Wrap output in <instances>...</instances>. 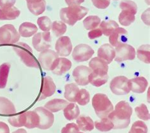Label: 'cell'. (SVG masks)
I'll return each instance as SVG.
<instances>
[{"label":"cell","instance_id":"obj_1","mask_svg":"<svg viewBox=\"0 0 150 133\" xmlns=\"http://www.w3.org/2000/svg\"><path fill=\"white\" fill-rule=\"evenodd\" d=\"M132 114V108L125 101H120L108 117L113 124L114 129H122L129 126Z\"/></svg>","mask_w":150,"mask_h":133},{"label":"cell","instance_id":"obj_2","mask_svg":"<svg viewBox=\"0 0 150 133\" xmlns=\"http://www.w3.org/2000/svg\"><path fill=\"white\" fill-rule=\"evenodd\" d=\"M88 11L86 7L80 5L70 6L61 9L60 17L63 22L73 26L77 21L83 18L88 14Z\"/></svg>","mask_w":150,"mask_h":133},{"label":"cell","instance_id":"obj_3","mask_svg":"<svg viewBox=\"0 0 150 133\" xmlns=\"http://www.w3.org/2000/svg\"><path fill=\"white\" fill-rule=\"evenodd\" d=\"M92 105L96 114L100 119L108 117L114 109L113 105L108 96L102 93H97L93 96Z\"/></svg>","mask_w":150,"mask_h":133},{"label":"cell","instance_id":"obj_4","mask_svg":"<svg viewBox=\"0 0 150 133\" xmlns=\"http://www.w3.org/2000/svg\"><path fill=\"white\" fill-rule=\"evenodd\" d=\"M12 47L26 66L36 69L39 67L38 62L33 54V50L25 42H21L13 45Z\"/></svg>","mask_w":150,"mask_h":133},{"label":"cell","instance_id":"obj_5","mask_svg":"<svg viewBox=\"0 0 150 133\" xmlns=\"http://www.w3.org/2000/svg\"><path fill=\"white\" fill-rule=\"evenodd\" d=\"M19 33L11 24H6L0 27V45L15 44L20 40Z\"/></svg>","mask_w":150,"mask_h":133},{"label":"cell","instance_id":"obj_6","mask_svg":"<svg viewBox=\"0 0 150 133\" xmlns=\"http://www.w3.org/2000/svg\"><path fill=\"white\" fill-rule=\"evenodd\" d=\"M115 60L122 62L125 60H133L136 57V50L133 46L127 44H121L115 47Z\"/></svg>","mask_w":150,"mask_h":133},{"label":"cell","instance_id":"obj_7","mask_svg":"<svg viewBox=\"0 0 150 133\" xmlns=\"http://www.w3.org/2000/svg\"><path fill=\"white\" fill-rule=\"evenodd\" d=\"M129 79L125 76H117L110 82L112 92L116 95H125L131 91L128 85Z\"/></svg>","mask_w":150,"mask_h":133},{"label":"cell","instance_id":"obj_8","mask_svg":"<svg viewBox=\"0 0 150 133\" xmlns=\"http://www.w3.org/2000/svg\"><path fill=\"white\" fill-rule=\"evenodd\" d=\"M94 51L90 46L86 44H80L75 47L72 53V57L77 62H86L93 57Z\"/></svg>","mask_w":150,"mask_h":133},{"label":"cell","instance_id":"obj_9","mask_svg":"<svg viewBox=\"0 0 150 133\" xmlns=\"http://www.w3.org/2000/svg\"><path fill=\"white\" fill-rule=\"evenodd\" d=\"M51 37L50 32H43L35 34L33 38V45L38 52L50 48L51 47Z\"/></svg>","mask_w":150,"mask_h":133},{"label":"cell","instance_id":"obj_10","mask_svg":"<svg viewBox=\"0 0 150 133\" xmlns=\"http://www.w3.org/2000/svg\"><path fill=\"white\" fill-rule=\"evenodd\" d=\"M39 117V124L38 128L40 129H48L53 126L54 115L44 107H38L34 110Z\"/></svg>","mask_w":150,"mask_h":133},{"label":"cell","instance_id":"obj_11","mask_svg":"<svg viewBox=\"0 0 150 133\" xmlns=\"http://www.w3.org/2000/svg\"><path fill=\"white\" fill-rule=\"evenodd\" d=\"M58 58V54L53 50H45L41 52L38 57V61L41 67L45 70H51L52 66Z\"/></svg>","mask_w":150,"mask_h":133},{"label":"cell","instance_id":"obj_12","mask_svg":"<svg viewBox=\"0 0 150 133\" xmlns=\"http://www.w3.org/2000/svg\"><path fill=\"white\" fill-rule=\"evenodd\" d=\"M92 70L89 67L80 65L74 70L72 75L75 81L78 85L86 86L89 83V76Z\"/></svg>","mask_w":150,"mask_h":133},{"label":"cell","instance_id":"obj_13","mask_svg":"<svg viewBox=\"0 0 150 133\" xmlns=\"http://www.w3.org/2000/svg\"><path fill=\"white\" fill-rule=\"evenodd\" d=\"M55 91L56 85L54 83L52 78L50 76L44 77L42 79L40 95L38 97V100H45L46 98L53 96Z\"/></svg>","mask_w":150,"mask_h":133},{"label":"cell","instance_id":"obj_14","mask_svg":"<svg viewBox=\"0 0 150 133\" xmlns=\"http://www.w3.org/2000/svg\"><path fill=\"white\" fill-rule=\"evenodd\" d=\"M55 50L58 55L68 57L72 50V44L68 36H61L55 45Z\"/></svg>","mask_w":150,"mask_h":133},{"label":"cell","instance_id":"obj_15","mask_svg":"<svg viewBox=\"0 0 150 133\" xmlns=\"http://www.w3.org/2000/svg\"><path fill=\"white\" fill-rule=\"evenodd\" d=\"M128 33L125 29L118 27L110 34L109 42L112 46L117 47L121 44L125 43L127 41Z\"/></svg>","mask_w":150,"mask_h":133},{"label":"cell","instance_id":"obj_16","mask_svg":"<svg viewBox=\"0 0 150 133\" xmlns=\"http://www.w3.org/2000/svg\"><path fill=\"white\" fill-rule=\"evenodd\" d=\"M72 67V62L65 58H58L55 60L51 69V71L58 76L65 74Z\"/></svg>","mask_w":150,"mask_h":133},{"label":"cell","instance_id":"obj_17","mask_svg":"<svg viewBox=\"0 0 150 133\" xmlns=\"http://www.w3.org/2000/svg\"><path fill=\"white\" fill-rule=\"evenodd\" d=\"M98 57L110 64L115 57V50L111 45L104 44L98 49Z\"/></svg>","mask_w":150,"mask_h":133},{"label":"cell","instance_id":"obj_18","mask_svg":"<svg viewBox=\"0 0 150 133\" xmlns=\"http://www.w3.org/2000/svg\"><path fill=\"white\" fill-rule=\"evenodd\" d=\"M129 88L131 91L136 93H143L146 89L148 83L144 77H138L129 79Z\"/></svg>","mask_w":150,"mask_h":133},{"label":"cell","instance_id":"obj_19","mask_svg":"<svg viewBox=\"0 0 150 133\" xmlns=\"http://www.w3.org/2000/svg\"><path fill=\"white\" fill-rule=\"evenodd\" d=\"M89 66L93 72L101 74H108V64L100 58L94 57L92 58L89 62Z\"/></svg>","mask_w":150,"mask_h":133},{"label":"cell","instance_id":"obj_20","mask_svg":"<svg viewBox=\"0 0 150 133\" xmlns=\"http://www.w3.org/2000/svg\"><path fill=\"white\" fill-rule=\"evenodd\" d=\"M21 14L17 8H0V21H11L16 19Z\"/></svg>","mask_w":150,"mask_h":133},{"label":"cell","instance_id":"obj_21","mask_svg":"<svg viewBox=\"0 0 150 133\" xmlns=\"http://www.w3.org/2000/svg\"><path fill=\"white\" fill-rule=\"evenodd\" d=\"M16 113V109L10 100L5 97H0V115H10Z\"/></svg>","mask_w":150,"mask_h":133},{"label":"cell","instance_id":"obj_22","mask_svg":"<svg viewBox=\"0 0 150 133\" xmlns=\"http://www.w3.org/2000/svg\"><path fill=\"white\" fill-rule=\"evenodd\" d=\"M38 27L35 24L30 22H23L19 27L20 36L23 37H29L35 35L38 32Z\"/></svg>","mask_w":150,"mask_h":133},{"label":"cell","instance_id":"obj_23","mask_svg":"<svg viewBox=\"0 0 150 133\" xmlns=\"http://www.w3.org/2000/svg\"><path fill=\"white\" fill-rule=\"evenodd\" d=\"M68 104V101L65 100L53 99L48 101L45 104V108L51 112H57L58 111L64 110Z\"/></svg>","mask_w":150,"mask_h":133},{"label":"cell","instance_id":"obj_24","mask_svg":"<svg viewBox=\"0 0 150 133\" xmlns=\"http://www.w3.org/2000/svg\"><path fill=\"white\" fill-rule=\"evenodd\" d=\"M79 91L77 85L75 83L67 84L65 86V98L70 102H76V98L77 94Z\"/></svg>","mask_w":150,"mask_h":133},{"label":"cell","instance_id":"obj_25","mask_svg":"<svg viewBox=\"0 0 150 133\" xmlns=\"http://www.w3.org/2000/svg\"><path fill=\"white\" fill-rule=\"evenodd\" d=\"M108 79V74H101L93 72L89 76V82L94 86L100 87L107 83Z\"/></svg>","mask_w":150,"mask_h":133},{"label":"cell","instance_id":"obj_26","mask_svg":"<svg viewBox=\"0 0 150 133\" xmlns=\"http://www.w3.org/2000/svg\"><path fill=\"white\" fill-rule=\"evenodd\" d=\"M77 124L79 129L83 131H91L94 127L93 120L88 116H80L77 117Z\"/></svg>","mask_w":150,"mask_h":133},{"label":"cell","instance_id":"obj_27","mask_svg":"<svg viewBox=\"0 0 150 133\" xmlns=\"http://www.w3.org/2000/svg\"><path fill=\"white\" fill-rule=\"evenodd\" d=\"M64 113L67 120H72L77 119L79 115L80 110L76 103H69L64 109Z\"/></svg>","mask_w":150,"mask_h":133},{"label":"cell","instance_id":"obj_28","mask_svg":"<svg viewBox=\"0 0 150 133\" xmlns=\"http://www.w3.org/2000/svg\"><path fill=\"white\" fill-rule=\"evenodd\" d=\"M11 65L4 63L0 65V89H4L6 86Z\"/></svg>","mask_w":150,"mask_h":133},{"label":"cell","instance_id":"obj_29","mask_svg":"<svg viewBox=\"0 0 150 133\" xmlns=\"http://www.w3.org/2000/svg\"><path fill=\"white\" fill-rule=\"evenodd\" d=\"M27 115V121L25 127L28 129L38 127L39 124V117L35 111L25 112Z\"/></svg>","mask_w":150,"mask_h":133},{"label":"cell","instance_id":"obj_30","mask_svg":"<svg viewBox=\"0 0 150 133\" xmlns=\"http://www.w3.org/2000/svg\"><path fill=\"white\" fill-rule=\"evenodd\" d=\"M46 3L45 0H41V1L33 3H27V7L29 11L33 15L38 16L42 14L46 10Z\"/></svg>","mask_w":150,"mask_h":133},{"label":"cell","instance_id":"obj_31","mask_svg":"<svg viewBox=\"0 0 150 133\" xmlns=\"http://www.w3.org/2000/svg\"><path fill=\"white\" fill-rule=\"evenodd\" d=\"M100 29L102 33L106 36H110L114 30L118 28V24L114 21H110L108 22L103 21L100 23Z\"/></svg>","mask_w":150,"mask_h":133},{"label":"cell","instance_id":"obj_32","mask_svg":"<svg viewBox=\"0 0 150 133\" xmlns=\"http://www.w3.org/2000/svg\"><path fill=\"white\" fill-rule=\"evenodd\" d=\"M137 57L140 60L149 64L150 63V46L144 45L141 46L137 51Z\"/></svg>","mask_w":150,"mask_h":133},{"label":"cell","instance_id":"obj_33","mask_svg":"<svg viewBox=\"0 0 150 133\" xmlns=\"http://www.w3.org/2000/svg\"><path fill=\"white\" fill-rule=\"evenodd\" d=\"M27 121L26 113L23 112L20 114L9 117L8 122L11 126L15 127H21L25 126Z\"/></svg>","mask_w":150,"mask_h":133},{"label":"cell","instance_id":"obj_34","mask_svg":"<svg viewBox=\"0 0 150 133\" xmlns=\"http://www.w3.org/2000/svg\"><path fill=\"white\" fill-rule=\"evenodd\" d=\"M94 125L97 129L101 132L109 131L113 129L114 127L113 124L108 117L101 119V120L100 121H96Z\"/></svg>","mask_w":150,"mask_h":133},{"label":"cell","instance_id":"obj_35","mask_svg":"<svg viewBox=\"0 0 150 133\" xmlns=\"http://www.w3.org/2000/svg\"><path fill=\"white\" fill-rule=\"evenodd\" d=\"M135 19V15L125 10H122L118 17V21H119L120 24L126 27L132 24Z\"/></svg>","mask_w":150,"mask_h":133},{"label":"cell","instance_id":"obj_36","mask_svg":"<svg viewBox=\"0 0 150 133\" xmlns=\"http://www.w3.org/2000/svg\"><path fill=\"white\" fill-rule=\"evenodd\" d=\"M100 23L101 19L98 16H94V15L86 17L83 21L84 26L87 30H93L96 29L100 24Z\"/></svg>","mask_w":150,"mask_h":133},{"label":"cell","instance_id":"obj_37","mask_svg":"<svg viewBox=\"0 0 150 133\" xmlns=\"http://www.w3.org/2000/svg\"><path fill=\"white\" fill-rule=\"evenodd\" d=\"M53 33L57 37H61L67 31V25L62 21H54L51 25Z\"/></svg>","mask_w":150,"mask_h":133},{"label":"cell","instance_id":"obj_38","mask_svg":"<svg viewBox=\"0 0 150 133\" xmlns=\"http://www.w3.org/2000/svg\"><path fill=\"white\" fill-rule=\"evenodd\" d=\"M90 101V95L85 89H79L76 98V102L82 106L89 103Z\"/></svg>","mask_w":150,"mask_h":133},{"label":"cell","instance_id":"obj_39","mask_svg":"<svg viewBox=\"0 0 150 133\" xmlns=\"http://www.w3.org/2000/svg\"><path fill=\"white\" fill-rule=\"evenodd\" d=\"M120 8L122 10L127 11L134 15H136L137 11V6L136 4L130 0H124L120 3Z\"/></svg>","mask_w":150,"mask_h":133},{"label":"cell","instance_id":"obj_40","mask_svg":"<svg viewBox=\"0 0 150 133\" xmlns=\"http://www.w3.org/2000/svg\"><path fill=\"white\" fill-rule=\"evenodd\" d=\"M129 133H148V127L141 120H137L134 122Z\"/></svg>","mask_w":150,"mask_h":133},{"label":"cell","instance_id":"obj_41","mask_svg":"<svg viewBox=\"0 0 150 133\" xmlns=\"http://www.w3.org/2000/svg\"><path fill=\"white\" fill-rule=\"evenodd\" d=\"M135 112L137 117L143 120H148L150 118L149 113L146 105L142 103L139 106L135 108Z\"/></svg>","mask_w":150,"mask_h":133},{"label":"cell","instance_id":"obj_42","mask_svg":"<svg viewBox=\"0 0 150 133\" xmlns=\"http://www.w3.org/2000/svg\"><path fill=\"white\" fill-rule=\"evenodd\" d=\"M38 24L41 30L44 32H49L52 25L50 19L48 17H41L38 19Z\"/></svg>","mask_w":150,"mask_h":133},{"label":"cell","instance_id":"obj_43","mask_svg":"<svg viewBox=\"0 0 150 133\" xmlns=\"http://www.w3.org/2000/svg\"><path fill=\"white\" fill-rule=\"evenodd\" d=\"M79 132V129L76 124L69 123L66 126L62 128V133H77Z\"/></svg>","mask_w":150,"mask_h":133},{"label":"cell","instance_id":"obj_44","mask_svg":"<svg viewBox=\"0 0 150 133\" xmlns=\"http://www.w3.org/2000/svg\"><path fill=\"white\" fill-rule=\"evenodd\" d=\"M94 6L99 9H106L110 4V0H91Z\"/></svg>","mask_w":150,"mask_h":133},{"label":"cell","instance_id":"obj_45","mask_svg":"<svg viewBox=\"0 0 150 133\" xmlns=\"http://www.w3.org/2000/svg\"><path fill=\"white\" fill-rule=\"evenodd\" d=\"M103 33L100 29H94L91 30L88 33V37L90 40H94V39L101 37Z\"/></svg>","mask_w":150,"mask_h":133},{"label":"cell","instance_id":"obj_46","mask_svg":"<svg viewBox=\"0 0 150 133\" xmlns=\"http://www.w3.org/2000/svg\"><path fill=\"white\" fill-rule=\"evenodd\" d=\"M16 0H0V8H10L13 6Z\"/></svg>","mask_w":150,"mask_h":133},{"label":"cell","instance_id":"obj_47","mask_svg":"<svg viewBox=\"0 0 150 133\" xmlns=\"http://www.w3.org/2000/svg\"><path fill=\"white\" fill-rule=\"evenodd\" d=\"M141 18L145 23V24L149 25V8L144 11L143 14L142 15Z\"/></svg>","mask_w":150,"mask_h":133},{"label":"cell","instance_id":"obj_48","mask_svg":"<svg viewBox=\"0 0 150 133\" xmlns=\"http://www.w3.org/2000/svg\"><path fill=\"white\" fill-rule=\"evenodd\" d=\"M66 3L70 6H79L84 1V0H65Z\"/></svg>","mask_w":150,"mask_h":133},{"label":"cell","instance_id":"obj_49","mask_svg":"<svg viewBox=\"0 0 150 133\" xmlns=\"http://www.w3.org/2000/svg\"><path fill=\"white\" fill-rule=\"evenodd\" d=\"M0 133H10L9 127L3 122H0Z\"/></svg>","mask_w":150,"mask_h":133},{"label":"cell","instance_id":"obj_50","mask_svg":"<svg viewBox=\"0 0 150 133\" xmlns=\"http://www.w3.org/2000/svg\"><path fill=\"white\" fill-rule=\"evenodd\" d=\"M12 133H27L24 129H19L13 132Z\"/></svg>","mask_w":150,"mask_h":133},{"label":"cell","instance_id":"obj_51","mask_svg":"<svg viewBox=\"0 0 150 133\" xmlns=\"http://www.w3.org/2000/svg\"><path fill=\"white\" fill-rule=\"evenodd\" d=\"M41 1V0H26L27 3H36Z\"/></svg>","mask_w":150,"mask_h":133},{"label":"cell","instance_id":"obj_52","mask_svg":"<svg viewBox=\"0 0 150 133\" xmlns=\"http://www.w3.org/2000/svg\"><path fill=\"white\" fill-rule=\"evenodd\" d=\"M77 133H83V132H78Z\"/></svg>","mask_w":150,"mask_h":133},{"label":"cell","instance_id":"obj_53","mask_svg":"<svg viewBox=\"0 0 150 133\" xmlns=\"http://www.w3.org/2000/svg\"><path fill=\"white\" fill-rule=\"evenodd\" d=\"M115 1H118V0H115Z\"/></svg>","mask_w":150,"mask_h":133}]
</instances>
